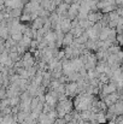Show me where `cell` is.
<instances>
[{"instance_id":"10","label":"cell","mask_w":123,"mask_h":124,"mask_svg":"<svg viewBox=\"0 0 123 124\" xmlns=\"http://www.w3.org/2000/svg\"><path fill=\"white\" fill-rule=\"evenodd\" d=\"M86 30L84 29H82L81 27H77V28H73L71 30H70V33H73V35L75 36V39H77V38H80L82 34L84 33Z\"/></svg>"},{"instance_id":"11","label":"cell","mask_w":123,"mask_h":124,"mask_svg":"<svg viewBox=\"0 0 123 124\" xmlns=\"http://www.w3.org/2000/svg\"><path fill=\"white\" fill-rule=\"evenodd\" d=\"M23 38H24V34H23L22 31H19V33H15V34H12V35H11V39H12L13 41H16L17 43L22 41V40H23Z\"/></svg>"},{"instance_id":"6","label":"cell","mask_w":123,"mask_h":124,"mask_svg":"<svg viewBox=\"0 0 123 124\" xmlns=\"http://www.w3.org/2000/svg\"><path fill=\"white\" fill-rule=\"evenodd\" d=\"M110 31H111V28H110V27L103 28V30H101L100 34H99V41H106V40L110 38Z\"/></svg>"},{"instance_id":"5","label":"cell","mask_w":123,"mask_h":124,"mask_svg":"<svg viewBox=\"0 0 123 124\" xmlns=\"http://www.w3.org/2000/svg\"><path fill=\"white\" fill-rule=\"evenodd\" d=\"M71 28H73V21L69 18H63L60 22V30L64 34H68V33H70Z\"/></svg>"},{"instance_id":"9","label":"cell","mask_w":123,"mask_h":124,"mask_svg":"<svg viewBox=\"0 0 123 124\" xmlns=\"http://www.w3.org/2000/svg\"><path fill=\"white\" fill-rule=\"evenodd\" d=\"M92 115H93V112H92L90 110H87V111L80 112V117H81L82 121H84V122H90Z\"/></svg>"},{"instance_id":"1","label":"cell","mask_w":123,"mask_h":124,"mask_svg":"<svg viewBox=\"0 0 123 124\" xmlns=\"http://www.w3.org/2000/svg\"><path fill=\"white\" fill-rule=\"evenodd\" d=\"M80 94L77 82H69L65 84V95L69 98H76Z\"/></svg>"},{"instance_id":"14","label":"cell","mask_w":123,"mask_h":124,"mask_svg":"<svg viewBox=\"0 0 123 124\" xmlns=\"http://www.w3.org/2000/svg\"><path fill=\"white\" fill-rule=\"evenodd\" d=\"M64 2H66V4H73V2H75V0H64Z\"/></svg>"},{"instance_id":"12","label":"cell","mask_w":123,"mask_h":124,"mask_svg":"<svg viewBox=\"0 0 123 124\" xmlns=\"http://www.w3.org/2000/svg\"><path fill=\"white\" fill-rule=\"evenodd\" d=\"M10 102H11V107H17V106H19V105H21V95L10 99Z\"/></svg>"},{"instance_id":"8","label":"cell","mask_w":123,"mask_h":124,"mask_svg":"<svg viewBox=\"0 0 123 124\" xmlns=\"http://www.w3.org/2000/svg\"><path fill=\"white\" fill-rule=\"evenodd\" d=\"M45 19L43 18H41V17H39V18H36L33 23H32V28L33 29H35V30H40V29H42L43 28V25H45Z\"/></svg>"},{"instance_id":"13","label":"cell","mask_w":123,"mask_h":124,"mask_svg":"<svg viewBox=\"0 0 123 124\" xmlns=\"http://www.w3.org/2000/svg\"><path fill=\"white\" fill-rule=\"evenodd\" d=\"M116 6L123 7V0H116Z\"/></svg>"},{"instance_id":"3","label":"cell","mask_w":123,"mask_h":124,"mask_svg":"<svg viewBox=\"0 0 123 124\" xmlns=\"http://www.w3.org/2000/svg\"><path fill=\"white\" fill-rule=\"evenodd\" d=\"M22 62H23V66L25 69H29V68H33V66L36 65V59H35V57L33 55L32 52H27L22 57Z\"/></svg>"},{"instance_id":"7","label":"cell","mask_w":123,"mask_h":124,"mask_svg":"<svg viewBox=\"0 0 123 124\" xmlns=\"http://www.w3.org/2000/svg\"><path fill=\"white\" fill-rule=\"evenodd\" d=\"M74 42H75V36L73 35V33H68V34H65L64 40H63V46L69 47V46H71Z\"/></svg>"},{"instance_id":"2","label":"cell","mask_w":123,"mask_h":124,"mask_svg":"<svg viewBox=\"0 0 123 124\" xmlns=\"http://www.w3.org/2000/svg\"><path fill=\"white\" fill-rule=\"evenodd\" d=\"M117 92H118V87H117V84H116L115 82H111V81L107 83V84H104V85L101 87V89H100V93H101L103 98L106 96V95H110V94L117 93Z\"/></svg>"},{"instance_id":"4","label":"cell","mask_w":123,"mask_h":124,"mask_svg":"<svg viewBox=\"0 0 123 124\" xmlns=\"http://www.w3.org/2000/svg\"><path fill=\"white\" fill-rule=\"evenodd\" d=\"M101 100L106 104L107 107H111V106H114L116 102L120 101V94H118V93H114V94H110V95L104 96Z\"/></svg>"},{"instance_id":"15","label":"cell","mask_w":123,"mask_h":124,"mask_svg":"<svg viewBox=\"0 0 123 124\" xmlns=\"http://www.w3.org/2000/svg\"><path fill=\"white\" fill-rule=\"evenodd\" d=\"M21 1H23V2H24V4H27V2H29V1H30V0H21Z\"/></svg>"}]
</instances>
